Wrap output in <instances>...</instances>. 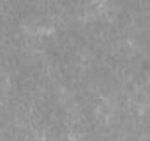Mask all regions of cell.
<instances>
[{
	"label": "cell",
	"mask_w": 150,
	"mask_h": 141,
	"mask_svg": "<svg viewBox=\"0 0 150 141\" xmlns=\"http://www.w3.org/2000/svg\"><path fill=\"white\" fill-rule=\"evenodd\" d=\"M139 125H141V130H143L146 136H150V109L143 113V116H141V120H139Z\"/></svg>",
	"instance_id": "6da1fadb"
}]
</instances>
